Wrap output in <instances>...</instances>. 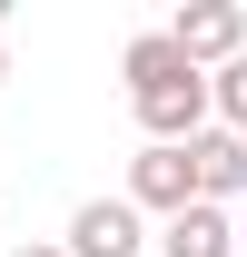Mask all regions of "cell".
<instances>
[{
	"mask_svg": "<svg viewBox=\"0 0 247 257\" xmlns=\"http://www.w3.org/2000/svg\"><path fill=\"white\" fill-rule=\"evenodd\" d=\"M119 79H129V119L149 128V149H178L208 128V69H188L168 50V30H139L119 50Z\"/></svg>",
	"mask_w": 247,
	"mask_h": 257,
	"instance_id": "obj_1",
	"label": "cell"
},
{
	"mask_svg": "<svg viewBox=\"0 0 247 257\" xmlns=\"http://www.w3.org/2000/svg\"><path fill=\"white\" fill-rule=\"evenodd\" d=\"M168 50H178L188 69H227L247 50V10L237 0H188L178 20H168Z\"/></svg>",
	"mask_w": 247,
	"mask_h": 257,
	"instance_id": "obj_2",
	"label": "cell"
},
{
	"mask_svg": "<svg viewBox=\"0 0 247 257\" xmlns=\"http://www.w3.org/2000/svg\"><path fill=\"white\" fill-rule=\"evenodd\" d=\"M178 159H188V198H198V208H237L247 198V139L198 128V139H178Z\"/></svg>",
	"mask_w": 247,
	"mask_h": 257,
	"instance_id": "obj_3",
	"label": "cell"
},
{
	"mask_svg": "<svg viewBox=\"0 0 247 257\" xmlns=\"http://www.w3.org/2000/svg\"><path fill=\"white\" fill-rule=\"evenodd\" d=\"M60 257H139V208H129V198H79Z\"/></svg>",
	"mask_w": 247,
	"mask_h": 257,
	"instance_id": "obj_4",
	"label": "cell"
},
{
	"mask_svg": "<svg viewBox=\"0 0 247 257\" xmlns=\"http://www.w3.org/2000/svg\"><path fill=\"white\" fill-rule=\"evenodd\" d=\"M119 198L139 208V218H149V208H158V218H178V208H188V159H178V149H139Z\"/></svg>",
	"mask_w": 247,
	"mask_h": 257,
	"instance_id": "obj_5",
	"label": "cell"
},
{
	"mask_svg": "<svg viewBox=\"0 0 247 257\" xmlns=\"http://www.w3.org/2000/svg\"><path fill=\"white\" fill-rule=\"evenodd\" d=\"M158 257H237V218H227V208H198V198H188L178 218L158 227Z\"/></svg>",
	"mask_w": 247,
	"mask_h": 257,
	"instance_id": "obj_6",
	"label": "cell"
},
{
	"mask_svg": "<svg viewBox=\"0 0 247 257\" xmlns=\"http://www.w3.org/2000/svg\"><path fill=\"white\" fill-rule=\"evenodd\" d=\"M208 128H227V139H247V50L227 69H208Z\"/></svg>",
	"mask_w": 247,
	"mask_h": 257,
	"instance_id": "obj_7",
	"label": "cell"
},
{
	"mask_svg": "<svg viewBox=\"0 0 247 257\" xmlns=\"http://www.w3.org/2000/svg\"><path fill=\"white\" fill-rule=\"evenodd\" d=\"M10 257H60V237H30V247H10Z\"/></svg>",
	"mask_w": 247,
	"mask_h": 257,
	"instance_id": "obj_8",
	"label": "cell"
},
{
	"mask_svg": "<svg viewBox=\"0 0 247 257\" xmlns=\"http://www.w3.org/2000/svg\"><path fill=\"white\" fill-rule=\"evenodd\" d=\"M237 257H247V218H237Z\"/></svg>",
	"mask_w": 247,
	"mask_h": 257,
	"instance_id": "obj_9",
	"label": "cell"
},
{
	"mask_svg": "<svg viewBox=\"0 0 247 257\" xmlns=\"http://www.w3.org/2000/svg\"><path fill=\"white\" fill-rule=\"evenodd\" d=\"M0 79H10V50H0Z\"/></svg>",
	"mask_w": 247,
	"mask_h": 257,
	"instance_id": "obj_10",
	"label": "cell"
}]
</instances>
